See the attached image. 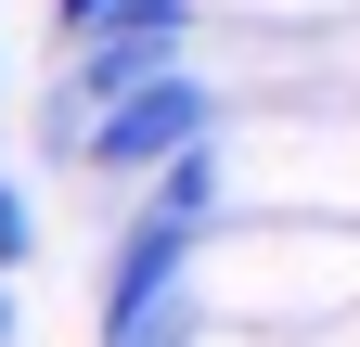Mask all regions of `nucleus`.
Masks as SVG:
<instances>
[{
	"instance_id": "1",
	"label": "nucleus",
	"mask_w": 360,
	"mask_h": 347,
	"mask_svg": "<svg viewBox=\"0 0 360 347\" xmlns=\"http://www.w3.org/2000/svg\"><path fill=\"white\" fill-rule=\"evenodd\" d=\"M219 116H232V103H219V77L180 65V77H155V91H129V103L90 116V129H77V167H103V181H167Z\"/></svg>"
},
{
	"instance_id": "2",
	"label": "nucleus",
	"mask_w": 360,
	"mask_h": 347,
	"mask_svg": "<svg viewBox=\"0 0 360 347\" xmlns=\"http://www.w3.org/2000/svg\"><path fill=\"white\" fill-rule=\"evenodd\" d=\"M13 257H26V193L0 181V283H13Z\"/></svg>"
},
{
	"instance_id": "3",
	"label": "nucleus",
	"mask_w": 360,
	"mask_h": 347,
	"mask_svg": "<svg viewBox=\"0 0 360 347\" xmlns=\"http://www.w3.org/2000/svg\"><path fill=\"white\" fill-rule=\"evenodd\" d=\"M52 13H65V52H77V39H90V26H116L129 0H52Z\"/></svg>"
},
{
	"instance_id": "4",
	"label": "nucleus",
	"mask_w": 360,
	"mask_h": 347,
	"mask_svg": "<svg viewBox=\"0 0 360 347\" xmlns=\"http://www.w3.org/2000/svg\"><path fill=\"white\" fill-rule=\"evenodd\" d=\"M0 334H13V296H0Z\"/></svg>"
}]
</instances>
